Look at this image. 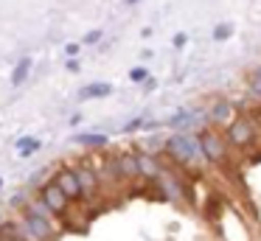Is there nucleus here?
<instances>
[{"instance_id":"21","label":"nucleus","mask_w":261,"mask_h":241,"mask_svg":"<svg viewBox=\"0 0 261 241\" xmlns=\"http://www.w3.org/2000/svg\"><path fill=\"white\" fill-rule=\"evenodd\" d=\"M141 126H143V118H135V121H129V123L124 126V132H138Z\"/></svg>"},{"instance_id":"2","label":"nucleus","mask_w":261,"mask_h":241,"mask_svg":"<svg viewBox=\"0 0 261 241\" xmlns=\"http://www.w3.org/2000/svg\"><path fill=\"white\" fill-rule=\"evenodd\" d=\"M23 233L29 235L31 241H54V238H57V230H54L51 219H48L45 213H34L31 207H25Z\"/></svg>"},{"instance_id":"4","label":"nucleus","mask_w":261,"mask_h":241,"mask_svg":"<svg viewBox=\"0 0 261 241\" xmlns=\"http://www.w3.org/2000/svg\"><path fill=\"white\" fill-rule=\"evenodd\" d=\"M197 140H199V151L205 154V160L222 163V157H225V143H222V138H216L214 132H202Z\"/></svg>"},{"instance_id":"18","label":"nucleus","mask_w":261,"mask_h":241,"mask_svg":"<svg viewBox=\"0 0 261 241\" xmlns=\"http://www.w3.org/2000/svg\"><path fill=\"white\" fill-rule=\"evenodd\" d=\"M230 34H233V28L227 25V22H222V25H216V28H214V39H227Z\"/></svg>"},{"instance_id":"11","label":"nucleus","mask_w":261,"mask_h":241,"mask_svg":"<svg viewBox=\"0 0 261 241\" xmlns=\"http://www.w3.org/2000/svg\"><path fill=\"white\" fill-rule=\"evenodd\" d=\"M230 115H233V104L227 98H216L214 106L208 110V121L211 123H225V121H230Z\"/></svg>"},{"instance_id":"15","label":"nucleus","mask_w":261,"mask_h":241,"mask_svg":"<svg viewBox=\"0 0 261 241\" xmlns=\"http://www.w3.org/2000/svg\"><path fill=\"white\" fill-rule=\"evenodd\" d=\"M76 143L82 146H90V149H101L104 143H107V135H76Z\"/></svg>"},{"instance_id":"16","label":"nucleus","mask_w":261,"mask_h":241,"mask_svg":"<svg viewBox=\"0 0 261 241\" xmlns=\"http://www.w3.org/2000/svg\"><path fill=\"white\" fill-rule=\"evenodd\" d=\"M129 82H135V84L149 82V70H146V67H132V70H129Z\"/></svg>"},{"instance_id":"8","label":"nucleus","mask_w":261,"mask_h":241,"mask_svg":"<svg viewBox=\"0 0 261 241\" xmlns=\"http://www.w3.org/2000/svg\"><path fill=\"white\" fill-rule=\"evenodd\" d=\"M107 95H113V84L110 82H90L76 93V98L79 101H93V98H107Z\"/></svg>"},{"instance_id":"20","label":"nucleus","mask_w":261,"mask_h":241,"mask_svg":"<svg viewBox=\"0 0 261 241\" xmlns=\"http://www.w3.org/2000/svg\"><path fill=\"white\" fill-rule=\"evenodd\" d=\"M98 39H101V31H98V28H96V31H87L85 34V45H96Z\"/></svg>"},{"instance_id":"17","label":"nucleus","mask_w":261,"mask_h":241,"mask_svg":"<svg viewBox=\"0 0 261 241\" xmlns=\"http://www.w3.org/2000/svg\"><path fill=\"white\" fill-rule=\"evenodd\" d=\"M250 90L261 98V67H255V70L250 73Z\"/></svg>"},{"instance_id":"19","label":"nucleus","mask_w":261,"mask_h":241,"mask_svg":"<svg viewBox=\"0 0 261 241\" xmlns=\"http://www.w3.org/2000/svg\"><path fill=\"white\" fill-rule=\"evenodd\" d=\"M79 50H82L79 42H68V45H65V53H68V59H76V56H79Z\"/></svg>"},{"instance_id":"13","label":"nucleus","mask_w":261,"mask_h":241,"mask_svg":"<svg viewBox=\"0 0 261 241\" xmlns=\"http://www.w3.org/2000/svg\"><path fill=\"white\" fill-rule=\"evenodd\" d=\"M31 65H34V62H31V56H23V59H20L17 65H14V70H12V84H14V87H20V84H23L25 78H29Z\"/></svg>"},{"instance_id":"26","label":"nucleus","mask_w":261,"mask_h":241,"mask_svg":"<svg viewBox=\"0 0 261 241\" xmlns=\"http://www.w3.org/2000/svg\"><path fill=\"white\" fill-rule=\"evenodd\" d=\"M0 241H3V238H0Z\"/></svg>"},{"instance_id":"7","label":"nucleus","mask_w":261,"mask_h":241,"mask_svg":"<svg viewBox=\"0 0 261 241\" xmlns=\"http://www.w3.org/2000/svg\"><path fill=\"white\" fill-rule=\"evenodd\" d=\"M113 174H115V177H124V179L138 177V160H135V154L124 151V154L115 157V160H113Z\"/></svg>"},{"instance_id":"12","label":"nucleus","mask_w":261,"mask_h":241,"mask_svg":"<svg viewBox=\"0 0 261 241\" xmlns=\"http://www.w3.org/2000/svg\"><path fill=\"white\" fill-rule=\"evenodd\" d=\"M135 160H138V174H143V177H149V179H154V177H160V163L154 160L152 154H135Z\"/></svg>"},{"instance_id":"24","label":"nucleus","mask_w":261,"mask_h":241,"mask_svg":"<svg viewBox=\"0 0 261 241\" xmlns=\"http://www.w3.org/2000/svg\"><path fill=\"white\" fill-rule=\"evenodd\" d=\"M126 3H129V6H135V3H138V0H126Z\"/></svg>"},{"instance_id":"3","label":"nucleus","mask_w":261,"mask_h":241,"mask_svg":"<svg viewBox=\"0 0 261 241\" xmlns=\"http://www.w3.org/2000/svg\"><path fill=\"white\" fill-rule=\"evenodd\" d=\"M51 182L57 185V188L62 191L65 196H68V202H70V199H82V188H79V179H76L73 168H59L57 177H54Z\"/></svg>"},{"instance_id":"1","label":"nucleus","mask_w":261,"mask_h":241,"mask_svg":"<svg viewBox=\"0 0 261 241\" xmlns=\"http://www.w3.org/2000/svg\"><path fill=\"white\" fill-rule=\"evenodd\" d=\"M163 149L169 151L177 163H186V166H194V163L202 157V151H199V140L191 138V135H171V138L163 143Z\"/></svg>"},{"instance_id":"9","label":"nucleus","mask_w":261,"mask_h":241,"mask_svg":"<svg viewBox=\"0 0 261 241\" xmlns=\"http://www.w3.org/2000/svg\"><path fill=\"white\" fill-rule=\"evenodd\" d=\"M73 174H76V179H79L82 196L96 194V191H98V177H96V171H93L90 166H76V168H73Z\"/></svg>"},{"instance_id":"25","label":"nucleus","mask_w":261,"mask_h":241,"mask_svg":"<svg viewBox=\"0 0 261 241\" xmlns=\"http://www.w3.org/2000/svg\"><path fill=\"white\" fill-rule=\"evenodd\" d=\"M0 188H3V179H0Z\"/></svg>"},{"instance_id":"23","label":"nucleus","mask_w":261,"mask_h":241,"mask_svg":"<svg viewBox=\"0 0 261 241\" xmlns=\"http://www.w3.org/2000/svg\"><path fill=\"white\" fill-rule=\"evenodd\" d=\"M182 45H186V34H177V37H174V48H182Z\"/></svg>"},{"instance_id":"10","label":"nucleus","mask_w":261,"mask_h":241,"mask_svg":"<svg viewBox=\"0 0 261 241\" xmlns=\"http://www.w3.org/2000/svg\"><path fill=\"white\" fill-rule=\"evenodd\" d=\"M199 118H202L199 112H186L182 110V112H177V115H171L166 123H169L171 129H177V135H188V129L199 123Z\"/></svg>"},{"instance_id":"6","label":"nucleus","mask_w":261,"mask_h":241,"mask_svg":"<svg viewBox=\"0 0 261 241\" xmlns=\"http://www.w3.org/2000/svg\"><path fill=\"white\" fill-rule=\"evenodd\" d=\"M227 138H230L233 146H247L253 140V123L247 118H236L230 123V129H227Z\"/></svg>"},{"instance_id":"22","label":"nucleus","mask_w":261,"mask_h":241,"mask_svg":"<svg viewBox=\"0 0 261 241\" xmlns=\"http://www.w3.org/2000/svg\"><path fill=\"white\" fill-rule=\"evenodd\" d=\"M65 70H70V73H79V59H68V62H65Z\"/></svg>"},{"instance_id":"5","label":"nucleus","mask_w":261,"mask_h":241,"mask_svg":"<svg viewBox=\"0 0 261 241\" xmlns=\"http://www.w3.org/2000/svg\"><path fill=\"white\" fill-rule=\"evenodd\" d=\"M40 202L48 207V213H65V210H68V196H65L54 182H48L45 188H42Z\"/></svg>"},{"instance_id":"14","label":"nucleus","mask_w":261,"mask_h":241,"mask_svg":"<svg viewBox=\"0 0 261 241\" xmlns=\"http://www.w3.org/2000/svg\"><path fill=\"white\" fill-rule=\"evenodd\" d=\"M40 149H42V140L40 138H20L17 140V154L23 157V160H25V157H31V154H37Z\"/></svg>"}]
</instances>
